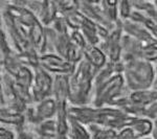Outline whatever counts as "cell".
I'll return each instance as SVG.
<instances>
[{"instance_id":"6da1fadb","label":"cell","mask_w":157,"mask_h":139,"mask_svg":"<svg viewBox=\"0 0 157 139\" xmlns=\"http://www.w3.org/2000/svg\"><path fill=\"white\" fill-rule=\"evenodd\" d=\"M68 117L75 118L86 127L98 126L102 128H110L120 131L130 126L135 117L129 116L117 108L88 107V106H70L68 109Z\"/></svg>"},{"instance_id":"7a4b0ae2","label":"cell","mask_w":157,"mask_h":139,"mask_svg":"<svg viewBox=\"0 0 157 139\" xmlns=\"http://www.w3.org/2000/svg\"><path fill=\"white\" fill-rule=\"evenodd\" d=\"M95 69L83 59L68 77L69 103L72 106H86L92 88L94 87Z\"/></svg>"},{"instance_id":"3957f363","label":"cell","mask_w":157,"mask_h":139,"mask_svg":"<svg viewBox=\"0 0 157 139\" xmlns=\"http://www.w3.org/2000/svg\"><path fill=\"white\" fill-rule=\"evenodd\" d=\"M124 64L123 77L129 91L150 89L156 74L152 63L144 59H135L124 62Z\"/></svg>"},{"instance_id":"277c9868","label":"cell","mask_w":157,"mask_h":139,"mask_svg":"<svg viewBox=\"0 0 157 139\" xmlns=\"http://www.w3.org/2000/svg\"><path fill=\"white\" fill-rule=\"evenodd\" d=\"M68 77L69 75H55L52 94L57 108L56 121L58 126V135L66 136L68 131Z\"/></svg>"},{"instance_id":"5b68a950","label":"cell","mask_w":157,"mask_h":139,"mask_svg":"<svg viewBox=\"0 0 157 139\" xmlns=\"http://www.w3.org/2000/svg\"><path fill=\"white\" fill-rule=\"evenodd\" d=\"M126 88L123 74H115L111 79L106 81L102 85L94 88L93 107H106L110 106L116 98L124 94Z\"/></svg>"},{"instance_id":"8992f818","label":"cell","mask_w":157,"mask_h":139,"mask_svg":"<svg viewBox=\"0 0 157 139\" xmlns=\"http://www.w3.org/2000/svg\"><path fill=\"white\" fill-rule=\"evenodd\" d=\"M34 82L32 86V95L34 103H37L45 98L52 96L54 80L49 72L43 69L41 66L34 68Z\"/></svg>"},{"instance_id":"52a82bcc","label":"cell","mask_w":157,"mask_h":139,"mask_svg":"<svg viewBox=\"0 0 157 139\" xmlns=\"http://www.w3.org/2000/svg\"><path fill=\"white\" fill-rule=\"evenodd\" d=\"M40 66L50 74L70 75L75 71L77 65L57 54L46 52L40 55Z\"/></svg>"},{"instance_id":"ba28073f","label":"cell","mask_w":157,"mask_h":139,"mask_svg":"<svg viewBox=\"0 0 157 139\" xmlns=\"http://www.w3.org/2000/svg\"><path fill=\"white\" fill-rule=\"evenodd\" d=\"M124 32L121 27V22L110 30L108 37L98 45L101 49L105 52L106 57L109 62L116 63L121 61V38H123Z\"/></svg>"},{"instance_id":"9c48e42d","label":"cell","mask_w":157,"mask_h":139,"mask_svg":"<svg viewBox=\"0 0 157 139\" xmlns=\"http://www.w3.org/2000/svg\"><path fill=\"white\" fill-rule=\"evenodd\" d=\"M78 9L84 16L93 21L94 23L106 27L109 30H112L117 24H112L106 18L100 6V1H90V0H80L78 1Z\"/></svg>"},{"instance_id":"30bf717a","label":"cell","mask_w":157,"mask_h":139,"mask_svg":"<svg viewBox=\"0 0 157 139\" xmlns=\"http://www.w3.org/2000/svg\"><path fill=\"white\" fill-rule=\"evenodd\" d=\"M144 46V43L139 42L127 34H124L121 38V61L128 62L131 60L141 59Z\"/></svg>"},{"instance_id":"8fae6325","label":"cell","mask_w":157,"mask_h":139,"mask_svg":"<svg viewBox=\"0 0 157 139\" xmlns=\"http://www.w3.org/2000/svg\"><path fill=\"white\" fill-rule=\"evenodd\" d=\"M121 22V27H123L124 34L129 35V36L138 40L139 42L144 43V44H148V43L155 41V39L152 37L150 32L147 29L145 25L137 23V22H134L130 19Z\"/></svg>"},{"instance_id":"7c38bea8","label":"cell","mask_w":157,"mask_h":139,"mask_svg":"<svg viewBox=\"0 0 157 139\" xmlns=\"http://www.w3.org/2000/svg\"><path fill=\"white\" fill-rule=\"evenodd\" d=\"M0 121L2 125H12L15 126L17 131L23 130L24 125L26 122L24 113L19 112L7 107L0 108Z\"/></svg>"},{"instance_id":"4fadbf2b","label":"cell","mask_w":157,"mask_h":139,"mask_svg":"<svg viewBox=\"0 0 157 139\" xmlns=\"http://www.w3.org/2000/svg\"><path fill=\"white\" fill-rule=\"evenodd\" d=\"M35 110H36L38 123L47 119L56 118L57 108H56V103L54 97L49 96L45 98V100H41V102L37 103L35 105Z\"/></svg>"},{"instance_id":"5bb4252c","label":"cell","mask_w":157,"mask_h":139,"mask_svg":"<svg viewBox=\"0 0 157 139\" xmlns=\"http://www.w3.org/2000/svg\"><path fill=\"white\" fill-rule=\"evenodd\" d=\"M83 59L87 61L91 66L94 67L95 69L102 68L108 62V59L106 57L105 52L100 47L95 46V45H89V44H87V46H86V48L84 50Z\"/></svg>"},{"instance_id":"9a60e30c","label":"cell","mask_w":157,"mask_h":139,"mask_svg":"<svg viewBox=\"0 0 157 139\" xmlns=\"http://www.w3.org/2000/svg\"><path fill=\"white\" fill-rule=\"evenodd\" d=\"M36 139H56L58 136V126L55 118L41 121L35 126L33 131Z\"/></svg>"},{"instance_id":"2e32d148","label":"cell","mask_w":157,"mask_h":139,"mask_svg":"<svg viewBox=\"0 0 157 139\" xmlns=\"http://www.w3.org/2000/svg\"><path fill=\"white\" fill-rule=\"evenodd\" d=\"M128 97L135 105L141 108H147V106L157 100V91L153 90L152 88L145 90L129 91Z\"/></svg>"},{"instance_id":"e0dca14e","label":"cell","mask_w":157,"mask_h":139,"mask_svg":"<svg viewBox=\"0 0 157 139\" xmlns=\"http://www.w3.org/2000/svg\"><path fill=\"white\" fill-rule=\"evenodd\" d=\"M1 66L3 67L6 73H9L12 77H15L24 65L20 61L18 54L12 48V50H10L7 54L1 55Z\"/></svg>"},{"instance_id":"ac0fdd59","label":"cell","mask_w":157,"mask_h":139,"mask_svg":"<svg viewBox=\"0 0 157 139\" xmlns=\"http://www.w3.org/2000/svg\"><path fill=\"white\" fill-rule=\"evenodd\" d=\"M58 16H59V11H58L57 1L44 0L41 13H40L39 17H38L40 22L45 27H48L52 24V22L55 21Z\"/></svg>"},{"instance_id":"d6986e66","label":"cell","mask_w":157,"mask_h":139,"mask_svg":"<svg viewBox=\"0 0 157 139\" xmlns=\"http://www.w3.org/2000/svg\"><path fill=\"white\" fill-rule=\"evenodd\" d=\"M68 139H90L91 134L89 129L83 125L81 121L75 118L68 117V131H67Z\"/></svg>"},{"instance_id":"ffe728a7","label":"cell","mask_w":157,"mask_h":139,"mask_svg":"<svg viewBox=\"0 0 157 139\" xmlns=\"http://www.w3.org/2000/svg\"><path fill=\"white\" fill-rule=\"evenodd\" d=\"M128 127L132 129L137 138L148 137L153 131L154 121L146 117H135Z\"/></svg>"},{"instance_id":"44dd1931","label":"cell","mask_w":157,"mask_h":139,"mask_svg":"<svg viewBox=\"0 0 157 139\" xmlns=\"http://www.w3.org/2000/svg\"><path fill=\"white\" fill-rule=\"evenodd\" d=\"M133 9L137 11L148 18L157 20V7L154 1H146V0H131Z\"/></svg>"},{"instance_id":"7402d4cb","label":"cell","mask_w":157,"mask_h":139,"mask_svg":"<svg viewBox=\"0 0 157 139\" xmlns=\"http://www.w3.org/2000/svg\"><path fill=\"white\" fill-rule=\"evenodd\" d=\"M104 15L112 24H117L120 22L118 17V1L116 0H102L100 1Z\"/></svg>"},{"instance_id":"603a6c76","label":"cell","mask_w":157,"mask_h":139,"mask_svg":"<svg viewBox=\"0 0 157 139\" xmlns=\"http://www.w3.org/2000/svg\"><path fill=\"white\" fill-rule=\"evenodd\" d=\"M91 134L90 139H115L117 131L110 128H102L98 126L87 127Z\"/></svg>"},{"instance_id":"cb8c5ba5","label":"cell","mask_w":157,"mask_h":139,"mask_svg":"<svg viewBox=\"0 0 157 139\" xmlns=\"http://www.w3.org/2000/svg\"><path fill=\"white\" fill-rule=\"evenodd\" d=\"M141 59L152 64H155L157 62V40L145 44L143 52H141Z\"/></svg>"},{"instance_id":"d4e9b609","label":"cell","mask_w":157,"mask_h":139,"mask_svg":"<svg viewBox=\"0 0 157 139\" xmlns=\"http://www.w3.org/2000/svg\"><path fill=\"white\" fill-rule=\"evenodd\" d=\"M132 12L133 6L131 1H128V0L118 1V17H120V21H125V20L130 19Z\"/></svg>"},{"instance_id":"484cf974","label":"cell","mask_w":157,"mask_h":139,"mask_svg":"<svg viewBox=\"0 0 157 139\" xmlns=\"http://www.w3.org/2000/svg\"><path fill=\"white\" fill-rule=\"evenodd\" d=\"M115 139H138L136 137L135 133L130 127H126L121 130L117 131L115 136Z\"/></svg>"},{"instance_id":"4316f807","label":"cell","mask_w":157,"mask_h":139,"mask_svg":"<svg viewBox=\"0 0 157 139\" xmlns=\"http://www.w3.org/2000/svg\"><path fill=\"white\" fill-rule=\"evenodd\" d=\"M144 117L149 118L152 121L157 120V100L150 103L149 106H147L145 110V116Z\"/></svg>"},{"instance_id":"83f0119b","label":"cell","mask_w":157,"mask_h":139,"mask_svg":"<svg viewBox=\"0 0 157 139\" xmlns=\"http://www.w3.org/2000/svg\"><path fill=\"white\" fill-rule=\"evenodd\" d=\"M12 48L13 47L7 42L3 29H1V32H0V54H1V55L6 54L10 50H12Z\"/></svg>"},{"instance_id":"f1b7e54d","label":"cell","mask_w":157,"mask_h":139,"mask_svg":"<svg viewBox=\"0 0 157 139\" xmlns=\"http://www.w3.org/2000/svg\"><path fill=\"white\" fill-rule=\"evenodd\" d=\"M0 139H15V133L2 126L0 128Z\"/></svg>"},{"instance_id":"f546056e","label":"cell","mask_w":157,"mask_h":139,"mask_svg":"<svg viewBox=\"0 0 157 139\" xmlns=\"http://www.w3.org/2000/svg\"><path fill=\"white\" fill-rule=\"evenodd\" d=\"M17 139H36V137H35V135L33 132H27L25 129H23V130L18 131Z\"/></svg>"},{"instance_id":"4dcf8cb0","label":"cell","mask_w":157,"mask_h":139,"mask_svg":"<svg viewBox=\"0 0 157 139\" xmlns=\"http://www.w3.org/2000/svg\"><path fill=\"white\" fill-rule=\"evenodd\" d=\"M151 137L153 139H157V120L154 121V128H153V131H152Z\"/></svg>"},{"instance_id":"1f68e13d","label":"cell","mask_w":157,"mask_h":139,"mask_svg":"<svg viewBox=\"0 0 157 139\" xmlns=\"http://www.w3.org/2000/svg\"><path fill=\"white\" fill-rule=\"evenodd\" d=\"M152 89L157 91V73L155 74V77H154V81H153V84H152Z\"/></svg>"},{"instance_id":"d6a6232c","label":"cell","mask_w":157,"mask_h":139,"mask_svg":"<svg viewBox=\"0 0 157 139\" xmlns=\"http://www.w3.org/2000/svg\"><path fill=\"white\" fill-rule=\"evenodd\" d=\"M56 139H68L67 136H62V135H58Z\"/></svg>"},{"instance_id":"836d02e7","label":"cell","mask_w":157,"mask_h":139,"mask_svg":"<svg viewBox=\"0 0 157 139\" xmlns=\"http://www.w3.org/2000/svg\"><path fill=\"white\" fill-rule=\"evenodd\" d=\"M154 65V69H155V72L157 73V62L155 63V64H153Z\"/></svg>"},{"instance_id":"e575fe53","label":"cell","mask_w":157,"mask_h":139,"mask_svg":"<svg viewBox=\"0 0 157 139\" xmlns=\"http://www.w3.org/2000/svg\"><path fill=\"white\" fill-rule=\"evenodd\" d=\"M138 139H153V138L150 137V136H148V137H143V138H138Z\"/></svg>"},{"instance_id":"d590c367","label":"cell","mask_w":157,"mask_h":139,"mask_svg":"<svg viewBox=\"0 0 157 139\" xmlns=\"http://www.w3.org/2000/svg\"><path fill=\"white\" fill-rule=\"evenodd\" d=\"M154 2H155V6H156V7H157V0H155Z\"/></svg>"}]
</instances>
